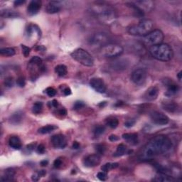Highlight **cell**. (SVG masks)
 Wrapping results in <instances>:
<instances>
[{
  "label": "cell",
  "mask_w": 182,
  "mask_h": 182,
  "mask_svg": "<svg viewBox=\"0 0 182 182\" xmlns=\"http://www.w3.org/2000/svg\"><path fill=\"white\" fill-rule=\"evenodd\" d=\"M172 147V142L168 137L157 135L153 137L145 145L141 154L142 159H151L157 156L162 155L170 150Z\"/></svg>",
  "instance_id": "6da1fadb"
},
{
  "label": "cell",
  "mask_w": 182,
  "mask_h": 182,
  "mask_svg": "<svg viewBox=\"0 0 182 182\" xmlns=\"http://www.w3.org/2000/svg\"><path fill=\"white\" fill-rule=\"evenodd\" d=\"M92 10L98 19L104 23L110 24L116 19L117 15L115 9L107 4H97L92 8Z\"/></svg>",
  "instance_id": "7a4b0ae2"
},
{
  "label": "cell",
  "mask_w": 182,
  "mask_h": 182,
  "mask_svg": "<svg viewBox=\"0 0 182 182\" xmlns=\"http://www.w3.org/2000/svg\"><path fill=\"white\" fill-rule=\"evenodd\" d=\"M149 53L155 59L161 61H169L172 59L174 56V52L172 47L166 44L150 46Z\"/></svg>",
  "instance_id": "3957f363"
},
{
  "label": "cell",
  "mask_w": 182,
  "mask_h": 182,
  "mask_svg": "<svg viewBox=\"0 0 182 182\" xmlns=\"http://www.w3.org/2000/svg\"><path fill=\"white\" fill-rule=\"evenodd\" d=\"M154 22L150 19H144L137 24L131 26L128 29V32L134 36H145L153 30Z\"/></svg>",
  "instance_id": "277c9868"
},
{
  "label": "cell",
  "mask_w": 182,
  "mask_h": 182,
  "mask_svg": "<svg viewBox=\"0 0 182 182\" xmlns=\"http://www.w3.org/2000/svg\"><path fill=\"white\" fill-rule=\"evenodd\" d=\"M71 57L75 61L78 62L84 66L91 67L94 64V59L92 55L87 51L83 48L76 49L71 53Z\"/></svg>",
  "instance_id": "5b68a950"
},
{
  "label": "cell",
  "mask_w": 182,
  "mask_h": 182,
  "mask_svg": "<svg viewBox=\"0 0 182 182\" xmlns=\"http://www.w3.org/2000/svg\"><path fill=\"white\" fill-rule=\"evenodd\" d=\"M164 34L161 30H152L150 33L144 36L143 41L147 46H155L162 44L164 41Z\"/></svg>",
  "instance_id": "8992f818"
},
{
  "label": "cell",
  "mask_w": 182,
  "mask_h": 182,
  "mask_svg": "<svg viewBox=\"0 0 182 182\" xmlns=\"http://www.w3.org/2000/svg\"><path fill=\"white\" fill-rule=\"evenodd\" d=\"M124 49L121 46L115 44H108L100 48V53L106 58L120 56L123 53Z\"/></svg>",
  "instance_id": "52a82bcc"
},
{
  "label": "cell",
  "mask_w": 182,
  "mask_h": 182,
  "mask_svg": "<svg viewBox=\"0 0 182 182\" xmlns=\"http://www.w3.org/2000/svg\"><path fill=\"white\" fill-rule=\"evenodd\" d=\"M108 37L104 33H97L94 34L89 39V44L92 48H99L108 44Z\"/></svg>",
  "instance_id": "ba28073f"
},
{
  "label": "cell",
  "mask_w": 182,
  "mask_h": 182,
  "mask_svg": "<svg viewBox=\"0 0 182 182\" xmlns=\"http://www.w3.org/2000/svg\"><path fill=\"white\" fill-rule=\"evenodd\" d=\"M147 74L146 70L142 68L134 70L131 74V80L135 85H142L147 80Z\"/></svg>",
  "instance_id": "9c48e42d"
},
{
  "label": "cell",
  "mask_w": 182,
  "mask_h": 182,
  "mask_svg": "<svg viewBox=\"0 0 182 182\" xmlns=\"http://www.w3.org/2000/svg\"><path fill=\"white\" fill-rule=\"evenodd\" d=\"M150 118L154 123L158 125H165L170 122V119L165 114L158 111H154L152 112Z\"/></svg>",
  "instance_id": "30bf717a"
},
{
  "label": "cell",
  "mask_w": 182,
  "mask_h": 182,
  "mask_svg": "<svg viewBox=\"0 0 182 182\" xmlns=\"http://www.w3.org/2000/svg\"><path fill=\"white\" fill-rule=\"evenodd\" d=\"M90 85L98 93H104L106 91V85L104 80L100 78H93L90 80Z\"/></svg>",
  "instance_id": "8fae6325"
},
{
  "label": "cell",
  "mask_w": 182,
  "mask_h": 182,
  "mask_svg": "<svg viewBox=\"0 0 182 182\" xmlns=\"http://www.w3.org/2000/svg\"><path fill=\"white\" fill-rule=\"evenodd\" d=\"M51 143L55 148L63 149L67 145V140L63 134H55L51 137Z\"/></svg>",
  "instance_id": "7c38bea8"
},
{
  "label": "cell",
  "mask_w": 182,
  "mask_h": 182,
  "mask_svg": "<svg viewBox=\"0 0 182 182\" xmlns=\"http://www.w3.org/2000/svg\"><path fill=\"white\" fill-rule=\"evenodd\" d=\"M134 5L142 12H150L154 9V2L152 1H137L132 2Z\"/></svg>",
  "instance_id": "4fadbf2b"
},
{
  "label": "cell",
  "mask_w": 182,
  "mask_h": 182,
  "mask_svg": "<svg viewBox=\"0 0 182 182\" xmlns=\"http://www.w3.org/2000/svg\"><path fill=\"white\" fill-rule=\"evenodd\" d=\"M100 163V157L98 155H91L85 158L83 164L86 167H94Z\"/></svg>",
  "instance_id": "5bb4252c"
},
{
  "label": "cell",
  "mask_w": 182,
  "mask_h": 182,
  "mask_svg": "<svg viewBox=\"0 0 182 182\" xmlns=\"http://www.w3.org/2000/svg\"><path fill=\"white\" fill-rule=\"evenodd\" d=\"M159 90L157 86H152L147 90L144 95V98L147 101H153L159 95Z\"/></svg>",
  "instance_id": "9a60e30c"
},
{
  "label": "cell",
  "mask_w": 182,
  "mask_h": 182,
  "mask_svg": "<svg viewBox=\"0 0 182 182\" xmlns=\"http://www.w3.org/2000/svg\"><path fill=\"white\" fill-rule=\"evenodd\" d=\"M27 36L32 39H38L41 37V30L37 25L30 24L27 28Z\"/></svg>",
  "instance_id": "2e32d148"
},
{
  "label": "cell",
  "mask_w": 182,
  "mask_h": 182,
  "mask_svg": "<svg viewBox=\"0 0 182 182\" xmlns=\"http://www.w3.org/2000/svg\"><path fill=\"white\" fill-rule=\"evenodd\" d=\"M41 6V2L39 0H33L30 2L27 8V12L30 16H34L37 14Z\"/></svg>",
  "instance_id": "e0dca14e"
},
{
  "label": "cell",
  "mask_w": 182,
  "mask_h": 182,
  "mask_svg": "<svg viewBox=\"0 0 182 182\" xmlns=\"http://www.w3.org/2000/svg\"><path fill=\"white\" fill-rule=\"evenodd\" d=\"M61 9V4L60 2L57 1H51L49 2V4L47 5L46 11L48 14H55L60 12Z\"/></svg>",
  "instance_id": "ac0fdd59"
},
{
  "label": "cell",
  "mask_w": 182,
  "mask_h": 182,
  "mask_svg": "<svg viewBox=\"0 0 182 182\" xmlns=\"http://www.w3.org/2000/svg\"><path fill=\"white\" fill-rule=\"evenodd\" d=\"M24 117V113L22 111H17V112L13 113L9 117V123L12 125H19L20 124Z\"/></svg>",
  "instance_id": "d6986e66"
},
{
  "label": "cell",
  "mask_w": 182,
  "mask_h": 182,
  "mask_svg": "<svg viewBox=\"0 0 182 182\" xmlns=\"http://www.w3.org/2000/svg\"><path fill=\"white\" fill-rule=\"evenodd\" d=\"M162 108L169 112H175L178 110V105L172 100H166L162 103Z\"/></svg>",
  "instance_id": "ffe728a7"
},
{
  "label": "cell",
  "mask_w": 182,
  "mask_h": 182,
  "mask_svg": "<svg viewBox=\"0 0 182 182\" xmlns=\"http://www.w3.org/2000/svg\"><path fill=\"white\" fill-rule=\"evenodd\" d=\"M9 145L14 149H20L22 147L20 139L17 136L11 137L9 140Z\"/></svg>",
  "instance_id": "44dd1931"
},
{
  "label": "cell",
  "mask_w": 182,
  "mask_h": 182,
  "mask_svg": "<svg viewBox=\"0 0 182 182\" xmlns=\"http://www.w3.org/2000/svg\"><path fill=\"white\" fill-rule=\"evenodd\" d=\"M15 175V170L12 168L7 169L4 171V174L1 177L2 181H12L14 179Z\"/></svg>",
  "instance_id": "7402d4cb"
},
{
  "label": "cell",
  "mask_w": 182,
  "mask_h": 182,
  "mask_svg": "<svg viewBox=\"0 0 182 182\" xmlns=\"http://www.w3.org/2000/svg\"><path fill=\"white\" fill-rule=\"evenodd\" d=\"M154 180L157 182H170L174 181V179L172 177L169 176L168 174H165V173L159 172L156 175Z\"/></svg>",
  "instance_id": "603a6c76"
},
{
  "label": "cell",
  "mask_w": 182,
  "mask_h": 182,
  "mask_svg": "<svg viewBox=\"0 0 182 182\" xmlns=\"http://www.w3.org/2000/svg\"><path fill=\"white\" fill-rule=\"evenodd\" d=\"M179 91V87L178 85L174 84V83H170L168 84L167 91H166L165 95L167 97H172L173 95H175Z\"/></svg>",
  "instance_id": "cb8c5ba5"
},
{
  "label": "cell",
  "mask_w": 182,
  "mask_h": 182,
  "mask_svg": "<svg viewBox=\"0 0 182 182\" xmlns=\"http://www.w3.org/2000/svg\"><path fill=\"white\" fill-rule=\"evenodd\" d=\"M123 138L132 144H137L138 134L137 133H125L123 134Z\"/></svg>",
  "instance_id": "d4e9b609"
},
{
  "label": "cell",
  "mask_w": 182,
  "mask_h": 182,
  "mask_svg": "<svg viewBox=\"0 0 182 182\" xmlns=\"http://www.w3.org/2000/svg\"><path fill=\"white\" fill-rule=\"evenodd\" d=\"M57 128H58V127H56V126H55V125H46V126H44V127L39 128V129H38V132H39L40 134H48L51 132L54 131V130H56Z\"/></svg>",
  "instance_id": "484cf974"
},
{
  "label": "cell",
  "mask_w": 182,
  "mask_h": 182,
  "mask_svg": "<svg viewBox=\"0 0 182 182\" xmlns=\"http://www.w3.org/2000/svg\"><path fill=\"white\" fill-rule=\"evenodd\" d=\"M55 72L59 76H65L68 73L67 67L64 65H58L55 67Z\"/></svg>",
  "instance_id": "4316f807"
},
{
  "label": "cell",
  "mask_w": 182,
  "mask_h": 182,
  "mask_svg": "<svg viewBox=\"0 0 182 182\" xmlns=\"http://www.w3.org/2000/svg\"><path fill=\"white\" fill-rule=\"evenodd\" d=\"M0 53H1L2 55H4V56H13V55H15V50L13 48L6 47V48H3L0 49Z\"/></svg>",
  "instance_id": "83f0119b"
},
{
  "label": "cell",
  "mask_w": 182,
  "mask_h": 182,
  "mask_svg": "<svg viewBox=\"0 0 182 182\" xmlns=\"http://www.w3.org/2000/svg\"><path fill=\"white\" fill-rule=\"evenodd\" d=\"M126 151H127V147L125 145L120 144L117 146V150L113 155H114V157H121V156L125 155Z\"/></svg>",
  "instance_id": "f1b7e54d"
},
{
  "label": "cell",
  "mask_w": 182,
  "mask_h": 182,
  "mask_svg": "<svg viewBox=\"0 0 182 182\" xmlns=\"http://www.w3.org/2000/svg\"><path fill=\"white\" fill-rule=\"evenodd\" d=\"M119 166V164L118 163H116V162H115V163H106L104 165H102V166L101 167V170L102 171H103V172L108 173L109 171H110L111 170H114V169H116Z\"/></svg>",
  "instance_id": "f546056e"
},
{
  "label": "cell",
  "mask_w": 182,
  "mask_h": 182,
  "mask_svg": "<svg viewBox=\"0 0 182 182\" xmlns=\"http://www.w3.org/2000/svg\"><path fill=\"white\" fill-rule=\"evenodd\" d=\"M18 13H16L15 11L6 9L4 11H2L1 16L2 17H5V18H13V17L18 16Z\"/></svg>",
  "instance_id": "4dcf8cb0"
},
{
  "label": "cell",
  "mask_w": 182,
  "mask_h": 182,
  "mask_svg": "<svg viewBox=\"0 0 182 182\" xmlns=\"http://www.w3.org/2000/svg\"><path fill=\"white\" fill-rule=\"evenodd\" d=\"M106 125L112 129H115L119 125V121L115 117H110L106 120Z\"/></svg>",
  "instance_id": "1f68e13d"
},
{
  "label": "cell",
  "mask_w": 182,
  "mask_h": 182,
  "mask_svg": "<svg viewBox=\"0 0 182 182\" xmlns=\"http://www.w3.org/2000/svg\"><path fill=\"white\" fill-rule=\"evenodd\" d=\"M46 174V172L45 170H40L38 172H36V173L32 175L31 179L34 181H38L41 177H44Z\"/></svg>",
  "instance_id": "d6a6232c"
},
{
  "label": "cell",
  "mask_w": 182,
  "mask_h": 182,
  "mask_svg": "<svg viewBox=\"0 0 182 182\" xmlns=\"http://www.w3.org/2000/svg\"><path fill=\"white\" fill-rule=\"evenodd\" d=\"M43 110V103L41 102H36L32 107V112L35 114H39Z\"/></svg>",
  "instance_id": "836d02e7"
},
{
  "label": "cell",
  "mask_w": 182,
  "mask_h": 182,
  "mask_svg": "<svg viewBox=\"0 0 182 182\" xmlns=\"http://www.w3.org/2000/svg\"><path fill=\"white\" fill-rule=\"evenodd\" d=\"M30 64L31 65H34V66H37L38 67H39L42 65V59H41L40 57L38 56H34L32 57V59L30 60Z\"/></svg>",
  "instance_id": "e575fe53"
},
{
  "label": "cell",
  "mask_w": 182,
  "mask_h": 182,
  "mask_svg": "<svg viewBox=\"0 0 182 182\" xmlns=\"http://www.w3.org/2000/svg\"><path fill=\"white\" fill-rule=\"evenodd\" d=\"M105 131V128L104 126H97V127L95 128V130H94V134H95V136L98 137L101 135L102 134H103Z\"/></svg>",
  "instance_id": "d590c367"
},
{
  "label": "cell",
  "mask_w": 182,
  "mask_h": 182,
  "mask_svg": "<svg viewBox=\"0 0 182 182\" xmlns=\"http://www.w3.org/2000/svg\"><path fill=\"white\" fill-rule=\"evenodd\" d=\"M4 85H5L6 87H8V88H10L14 86V80L12 77H7L6 78L5 80H4Z\"/></svg>",
  "instance_id": "8d00e7d4"
},
{
  "label": "cell",
  "mask_w": 182,
  "mask_h": 182,
  "mask_svg": "<svg viewBox=\"0 0 182 182\" xmlns=\"http://www.w3.org/2000/svg\"><path fill=\"white\" fill-rule=\"evenodd\" d=\"M95 150L100 155H103L106 151V146L105 145L99 144L95 147Z\"/></svg>",
  "instance_id": "74e56055"
},
{
  "label": "cell",
  "mask_w": 182,
  "mask_h": 182,
  "mask_svg": "<svg viewBox=\"0 0 182 182\" xmlns=\"http://www.w3.org/2000/svg\"><path fill=\"white\" fill-rule=\"evenodd\" d=\"M21 48H22V53L24 55L25 57H28L30 54V52H31V48L29 47H28L25 45L21 44Z\"/></svg>",
  "instance_id": "f35d334b"
},
{
  "label": "cell",
  "mask_w": 182,
  "mask_h": 182,
  "mask_svg": "<svg viewBox=\"0 0 182 182\" xmlns=\"http://www.w3.org/2000/svg\"><path fill=\"white\" fill-rule=\"evenodd\" d=\"M46 93L49 97H53V96L56 95V91L52 87H47L46 90Z\"/></svg>",
  "instance_id": "ab89813d"
},
{
  "label": "cell",
  "mask_w": 182,
  "mask_h": 182,
  "mask_svg": "<svg viewBox=\"0 0 182 182\" xmlns=\"http://www.w3.org/2000/svg\"><path fill=\"white\" fill-rule=\"evenodd\" d=\"M16 84L18 86L20 87H23L26 85V81H25V78H23V76L19 77V78H17L16 80Z\"/></svg>",
  "instance_id": "60d3db41"
},
{
  "label": "cell",
  "mask_w": 182,
  "mask_h": 182,
  "mask_svg": "<svg viewBox=\"0 0 182 182\" xmlns=\"http://www.w3.org/2000/svg\"><path fill=\"white\" fill-rule=\"evenodd\" d=\"M97 177L100 179V181H106V179H108V175H107V173L105 172L102 171V172H100L99 173H98L97 174Z\"/></svg>",
  "instance_id": "b9f144b4"
},
{
  "label": "cell",
  "mask_w": 182,
  "mask_h": 182,
  "mask_svg": "<svg viewBox=\"0 0 182 182\" xmlns=\"http://www.w3.org/2000/svg\"><path fill=\"white\" fill-rule=\"evenodd\" d=\"M85 105V102L83 101H76L74 103L73 109L74 110H80V109L83 108V107Z\"/></svg>",
  "instance_id": "7bdbcfd3"
},
{
  "label": "cell",
  "mask_w": 182,
  "mask_h": 182,
  "mask_svg": "<svg viewBox=\"0 0 182 182\" xmlns=\"http://www.w3.org/2000/svg\"><path fill=\"white\" fill-rule=\"evenodd\" d=\"M134 124H135V120H132V119L128 120H127L125 123V126L128 128H130V127H132Z\"/></svg>",
  "instance_id": "ee69618b"
},
{
  "label": "cell",
  "mask_w": 182,
  "mask_h": 182,
  "mask_svg": "<svg viewBox=\"0 0 182 182\" xmlns=\"http://www.w3.org/2000/svg\"><path fill=\"white\" fill-rule=\"evenodd\" d=\"M62 165V161L60 159H56L53 162V166L55 169H59Z\"/></svg>",
  "instance_id": "f6af8a7d"
},
{
  "label": "cell",
  "mask_w": 182,
  "mask_h": 182,
  "mask_svg": "<svg viewBox=\"0 0 182 182\" xmlns=\"http://www.w3.org/2000/svg\"><path fill=\"white\" fill-rule=\"evenodd\" d=\"M37 152L39 154H44L46 152V147L44 145H39L37 147Z\"/></svg>",
  "instance_id": "bcb514c9"
},
{
  "label": "cell",
  "mask_w": 182,
  "mask_h": 182,
  "mask_svg": "<svg viewBox=\"0 0 182 182\" xmlns=\"http://www.w3.org/2000/svg\"><path fill=\"white\" fill-rule=\"evenodd\" d=\"M109 140H110L111 142H116V141L119 140V137L115 135V134H112V135L109 137Z\"/></svg>",
  "instance_id": "7dc6e473"
},
{
  "label": "cell",
  "mask_w": 182,
  "mask_h": 182,
  "mask_svg": "<svg viewBox=\"0 0 182 182\" xmlns=\"http://www.w3.org/2000/svg\"><path fill=\"white\" fill-rule=\"evenodd\" d=\"M36 143L35 142V143H31V144H29V145H28L27 146V149H29V150H30V151H32V150H34V148H35L36 147Z\"/></svg>",
  "instance_id": "c3c4849f"
},
{
  "label": "cell",
  "mask_w": 182,
  "mask_h": 182,
  "mask_svg": "<svg viewBox=\"0 0 182 182\" xmlns=\"http://www.w3.org/2000/svg\"><path fill=\"white\" fill-rule=\"evenodd\" d=\"M59 114L63 117L66 116V115H67V110H66L65 108H61V110H59Z\"/></svg>",
  "instance_id": "681fc988"
},
{
  "label": "cell",
  "mask_w": 182,
  "mask_h": 182,
  "mask_svg": "<svg viewBox=\"0 0 182 182\" xmlns=\"http://www.w3.org/2000/svg\"><path fill=\"white\" fill-rule=\"evenodd\" d=\"M63 94L66 96L70 95V94H71V90H70V88H69V87H66V88L63 90Z\"/></svg>",
  "instance_id": "f907efd6"
},
{
  "label": "cell",
  "mask_w": 182,
  "mask_h": 182,
  "mask_svg": "<svg viewBox=\"0 0 182 182\" xmlns=\"http://www.w3.org/2000/svg\"><path fill=\"white\" fill-rule=\"evenodd\" d=\"M25 3V1H22V0H17V1H15L14 2V6H20L21 4H24Z\"/></svg>",
  "instance_id": "816d5d0a"
},
{
  "label": "cell",
  "mask_w": 182,
  "mask_h": 182,
  "mask_svg": "<svg viewBox=\"0 0 182 182\" xmlns=\"http://www.w3.org/2000/svg\"><path fill=\"white\" fill-rule=\"evenodd\" d=\"M80 148V144L78 142H76V141H75L73 143V149H78Z\"/></svg>",
  "instance_id": "f5cc1de1"
},
{
  "label": "cell",
  "mask_w": 182,
  "mask_h": 182,
  "mask_svg": "<svg viewBox=\"0 0 182 182\" xmlns=\"http://www.w3.org/2000/svg\"><path fill=\"white\" fill-rule=\"evenodd\" d=\"M36 50L38 51H45L46 50V48L44 46H38L36 48Z\"/></svg>",
  "instance_id": "db71d44e"
},
{
  "label": "cell",
  "mask_w": 182,
  "mask_h": 182,
  "mask_svg": "<svg viewBox=\"0 0 182 182\" xmlns=\"http://www.w3.org/2000/svg\"><path fill=\"white\" fill-rule=\"evenodd\" d=\"M51 103V105H52L53 108H57V107L59 106V102H58L56 100H53Z\"/></svg>",
  "instance_id": "11a10c76"
},
{
  "label": "cell",
  "mask_w": 182,
  "mask_h": 182,
  "mask_svg": "<svg viewBox=\"0 0 182 182\" xmlns=\"http://www.w3.org/2000/svg\"><path fill=\"white\" fill-rule=\"evenodd\" d=\"M40 164L42 166H46L48 164V160H43V161L41 162Z\"/></svg>",
  "instance_id": "9f6ffc18"
},
{
  "label": "cell",
  "mask_w": 182,
  "mask_h": 182,
  "mask_svg": "<svg viewBox=\"0 0 182 182\" xmlns=\"http://www.w3.org/2000/svg\"><path fill=\"white\" fill-rule=\"evenodd\" d=\"M124 103H123V102H122V101H120V102H117L116 104H115V106H120V105H123Z\"/></svg>",
  "instance_id": "6f0895ef"
},
{
  "label": "cell",
  "mask_w": 182,
  "mask_h": 182,
  "mask_svg": "<svg viewBox=\"0 0 182 182\" xmlns=\"http://www.w3.org/2000/svg\"><path fill=\"white\" fill-rule=\"evenodd\" d=\"M181 73H182V72L180 71V72H179V73H178V75H177V77H178V78H179V80H181V75H182Z\"/></svg>",
  "instance_id": "680465c9"
},
{
  "label": "cell",
  "mask_w": 182,
  "mask_h": 182,
  "mask_svg": "<svg viewBox=\"0 0 182 182\" xmlns=\"http://www.w3.org/2000/svg\"><path fill=\"white\" fill-rule=\"evenodd\" d=\"M106 104H107L106 102H102L101 103L99 104V106H100V107H104L105 105Z\"/></svg>",
  "instance_id": "91938a15"
}]
</instances>
